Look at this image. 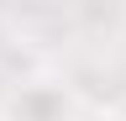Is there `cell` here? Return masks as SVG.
<instances>
[{
  "instance_id": "1",
  "label": "cell",
  "mask_w": 126,
  "mask_h": 121,
  "mask_svg": "<svg viewBox=\"0 0 126 121\" xmlns=\"http://www.w3.org/2000/svg\"><path fill=\"white\" fill-rule=\"evenodd\" d=\"M5 121H74V95L63 84H21L5 100Z\"/></svg>"
},
{
  "instance_id": "2",
  "label": "cell",
  "mask_w": 126,
  "mask_h": 121,
  "mask_svg": "<svg viewBox=\"0 0 126 121\" xmlns=\"http://www.w3.org/2000/svg\"><path fill=\"white\" fill-rule=\"evenodd\" d=\"M121 121H126V100H121Z\"/></svg>"
}]
</instances>
